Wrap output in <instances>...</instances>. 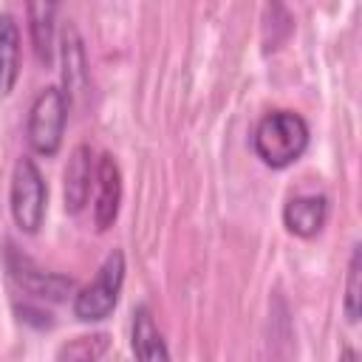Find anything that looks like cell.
<instances>
[{"mask_svg": "<svg viewBox=\"0 0 362 362\" xmlns=\"http://www.w3.org/2000/svg\"><path fill=\"white\" fill-rule=\"evenodd\" d=\"M122 283H124V255L119 249H113L105 257V263L96 272V277L85 288H79L74 294V317L82 320V322L105 320L119 303Z\"/></svg>", "mask_w": 362, "mask_h": 362, "instance_id": "277c9868", "label": "cell"}, {"mask_svg": "<svg viewBox=\"0 0 362 362\" xmlns=\"http://www.w3.org/2000/svg\"><path fill=\"white\" fill-rule=\"evenodd\" d=\"M93 223L99 232L110 229L122 204V173L110 153H102L93 173Z\"/></svg>", "mask_w": 362, "mask_h": 362, "instance_id": "8992f818", "label": "cell"}, {"mask_svg": "<svg viewBox=\"0 0 362 362\" xmlns=\"http://www.w3.org/2000/svg\"><path fill=\"white\" fill-rule=\"evenodd\" d=\"M57 3L59 0H25V20L34 54L40 62H51L54 54V25H57Z\"/></svg>", "mask_w": 362, "mask_h": 362, "instance_id": "9c48e42d", "label": "cell"}, {"mask_svg": "<svg viewBox=\"0 0 362 362\" xmlns=\"http://www.w3.org/2000/svg\"><path fill=\"white\" fill-rule=\"evenodd\" d=\"M62 82H65V99H68V107L74 102V96H79L85 90V82H88V71H85V51H82V42H79V34L74 25H65L62 31Z\"/></svg>", "mask_w": 362, "mask_h": 362, "instance_id": "8fae6325", "label": "cell"}, {"mask_svg": "<svg viewBox=\"0 0 362 362\" xmlns=\"http://www.w3.org/2000/svg\"><path fill=\"white\" fill-rule=\"evenodd\" d=\"M20 28L11 14H0V96H8L20 79Z\"/></svg>", "mask_w": 362, "mask_h": 362, "instance_id": "30bf717a", "label": "cell"}, {"mask_svg": "<svg viewBox=\"0 0 362 362\" xmlns=\"http://www.w3.org/2000/svg\"><path fill=\"white\" fill-rule=\"evenodd\" d=\"M45 204H48V187L34 158L23 156L14 164L11 173V189H8V209L20 232L34 235L45 221Z\"/></svg>", "mask_w": 362, "mask_h": 362, "instance_id": "7a4b0ae2", "label": "cell"}, {"mask_svg": "<svg viewBox=\"0 0 362 362\" xmlns=\"http://www.w3.org/2000/svg\"><path fill=\"white\" fill-rule=\"evenodd\" d=\"M345 317L348 322H359L362 314V252L354 246L351 263H348V277H345Z\"/></svg>", "mask_w": 362, "mask_h": 362, "instance_id": "4fadbf2b", "label": "cell"}, {"mask_svg": "<svg viewBox=\"0 0 362 362\" xmlns=\"http://www.w3.org/2000/svg\"><path fill=\"white\" fill-rule=\"evenodd\" d=\"M68 122V99L59 88H42L37 99L31 102L28 122H25V139L37 156H57Z\"/></svg>", "mask_w": 362, "mask_h": 362, "instance_id": "3957f363", "label": "cell"}, {"mask_svg": "<svg viewBox=\"0 0 362 362\" xmlns=\"http://www.w3.org/2000/svg\"><path fill=\"white\" fill-rule=\"evenodd\" d=\"M93 173H96V164H93V153L88 144H76L71 158H68V167H65V209L71 215L82 212L88 198H90V187H93Z\"/></svg>", "mask_w": 362, "mask_h": 362, "instance_id": "ba28073f", "label": "cell"}, {"mask_svg": "<svg viewBox=\"0 0 362 362\" xmlns=\"http://www.w3.org/2000/svg\"><path fill=\"white\" fill-rule=\"evenodd\" d=\"M308 139H311V130L300 113L272 110L257 122L255 136H252V147L266 167L283 170L305 153Z\"/></svg>", "mask_w": 362, "mask_h": 362, "instance_id": "6da1fadb", "label": "cell"}, {"mask_svg": "<svg viewBox=\"0 0 362 362\" xmlns=\"http://www.w3.org/2000/svg\"><path fill=\"white\" fill-rule=\"evenodd\" d=\"M133 354L139 359H170V351L161 339V331L153 322V314L147 305H139L133 314V334H130Z\"/></svg>", "mask_w": 362, "mask_h": 362, "instance_id": "7c38bea8", "label": "cell"}, {"mask_svg": "<svg viewBox=\"0 0 362 362\" xmlns=\"http://www.w3.org/2000/svg\"><path fill=\"white\" fill-rule=\"evenodd\" d=\"M6 263H8L11 277L20 283V288L28 291V294H34V297H40V300H54V303H59V300H65V297L74 294V286H76L74 277L54 274V272H42V269L34 266L25 255L8 252Z\"/></svg>", "mask_w": 362, "mask_h": 362, "instance_id": "5b68a950", "label": "cell"}, {"mask_svg": "<svg viewBox=\"0 0 362 362\" xmlns=\"http://www.w3.org/2000/svg\"><path fill=\"white\" fill-rule=\"evenodd\" d=\"M328 221V198L322 192L294 195L283 206V223L297 238H314Z\"/></svg>", "mask_w": 362, "mask_h": 362, "instance_id": "52a82bcc", "label": "cell"}, {"mask_svg": "<svg viewBox=\"0 0 362 362\" xmlns=\"http://www.w3.org/2000/svg\"><path fill=\"white\" fill-rule=\"evenodd\" d=\"M105 351H107V337L105 334H93V337H79V339L62 345L57 351V356L59 359H82V362H88V359L105 356Z\"/></svg>", "mask_w": 362, "mask_h": 362, "instance_id": "5bb4252c", "label": "cell"}]
</instances>
